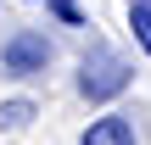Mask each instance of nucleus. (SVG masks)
I'll return each mask as SVG.
<instances>
[{
	"label": "nucleus",
	"instance_id": "f257e3e1",
	"mask_svg": "<svg viewBox=\"0 0 151 145\" xmlns=\"http://www.w3.org/2000/svg\"><path fill=\"white\" fill-rule=\"evenodd\" d=\"M129 78H134V67L112 50V45H90L84 50V61H78V95L84 101H112V95H123L129 89Z\"/></svg>",
	"mask_w": 151,
	"mask_h": 145
},
{
	"label": "nucleus",
	"instance_id": "f03ea898",
	"mask_svg": "<svg viewBox=\"0 0 151 145\" xmlns=\"http://www.w3.org/2000/svg\"><path fill=\"white\" fill-rule=\"evenodd\" d=\"M0 67H6L11 78L45 73V67H50V39H45V34H11L6 50H0Z\"/></svg>",
	"mask_w": 151,
	"mask_h": 145
},
{
	"label": "nucleus",
	"instance_id": "7ed1b4c3",
	"mask_svg": "<svg viewBox=\"0 0 151 145\" xmlns=\"http://www.w3.org/2000/svg\"><path fill=\"white\" fill-rule=\"evenodd\" d=\"M78 145H134V123L118 117V112H106V117H95V123L84 129Z\"/></svg>",
	"mask_w": 151,
	"mask_h": 145
},
{
	"label": "nucleus",
	"instance_id": "20e7f679",
	"mask_svg": "<svg viewBox=\"0 0 151 145\" xmlns=\"http://www.w3.org/2000/svg\"><path fill=\"white\" fill-rule=\"evenodd\" d=\"M129 28H134V39H140V50L151 56V6H129Z\"/></svg>",
	"mask_w": 151,
	"mask_h": 145
},
{
	"label": "nucleus",
	"instance_id": "39448f33",
	"mask_svg": "<svg viewBox=\"0 0 151 145\" xmlns=\"http://www.w3.org/2000/svg\"><path fill=\"white\" fill-rule=\"evenodd\" d=\"M28 117H34V106H28V101H6V106H0V123H6V129H22Z\"/></svg>",
	"mask_w": 151,
	"mask_h": 145
},
{
	"label": "nucleus",
	"instance_id": "423d86ee",
	"mask_svg": "<svg viewBox=\"0 0 151 145\" xmlns=\"http://www.w3.org/2000/svg\"><path fill=\"white\" fill-rule=\"evenodd\" d=\"M50 11H56L62 22H73V28H84V11H78V0H50Z\"/></svg>",
	"mask_w": 151,
	"mask_h": 145
},
{
	"label": "nucleus",
	"instance_id": "0eeeda50",
	"mask_svg": "<svg viewBox=\"0 0 151 145\" xmlns=\"http://www.w3.org/2000/svg\"><path fill=\"white\" fill-rule=\"evenodd\" d=\"M129 6H151V0H129Z\"/></svg>",
	"mask_w": 151,
	"mask_h": 145
}]
</instances>
